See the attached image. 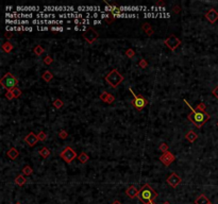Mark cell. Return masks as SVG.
Wrapping results in <instances>:
<instances>
[{"mask_svg": "<svg viewBox=\"0 0 218 204\" xmlns=\"http://www.w3.org/2000/svg\"><path fill=\"white\" fill-rule=\"evenodd\" d=\"M180 11H181V7H178V5H176V7H173V12H175V13H179Z\"/></svg>", "mask_w": 218, "mask_h": 204, "instance_id": "40", "label": "cell"}, {"mask_svg": "<svg viewBox=\"0 0 218 204\" xmlns=\"http://www.w3.org/2000/svg\"><path fill=\"white\" fill-rule=\"evenodd\" d=\"M4 96H5V98H7V99H9V100H12V99H14V96H13V94H12L11 90H10V92H7Z\"/></svg>", "mask_w": 218, "mask_h": 204, "instance_id": "35", "label": "cell"}, {"mask_svg": "<svg viewBox=\"0 0 218 204\" xmlns=\"http://www.w3.org/2000/svg\"><path fill=\"white\" fill-rule=\"evenodd\" d=\"M99 99L102 100L103 102L108 104H112L115 101V97L112 95V94H109L108 92H102L100 95H99Z\"/></svg>", "mask_w": 218, "mask_h": 204, "instance_id": "13", "label": "cell"}, {"mask_svg": "<svg viewBox=\"0 0 218 204\" xmlns=\"http://www.w3.org/2000/svg\"><path fill=\"white\" fill-rule=\"evenodd\" d=\"M185 138L187 139L189 142H194V141L198 138V135L194 132V131H189V132H187L186 133V135H185Z\"/></svg>", "mask_w": 218, "mask_h": 204, "instance_id": "18", "label": "cell"}, {"mask_svg": "<svg viewBox=\"0 0 218 204\" xmlns=\"http://www.w3.org/2000/svg\"><path fill=\"white\" fill-rule=\"evenodd\" d=\"M156 5H160V7H164V5H165V2H164V1H158V3H156Z\"/></svg>", "mask_w": 218, "mask_h": 204, "instance_id": "42", "label": "cell"}, {"mask_svg": "<svg viewBox=\"0 0 218 204\" xmlns=\"http://www.w3.org/2000/svg\"><path fill=\"white\" fill-rule=\"evenodd\" d=\"M137 198L144 204H155L154 203V200L158 198V193L149 184H145L139 189Z\"/></svg>", "mask_w": 218, "mask_h": 204, "instance_id": "2", "label": "cell"}, {"mask_svg": "<svg viewBox=\"0 0 218 204\" xmlns=\"http://www.w3.org/2000/svg\"><path fill=\"white\" fill-rule=\"evenodd\" d=\"M53 106H54V108H57V110H60V108H62L63 106H64V102L61 100V99H56V100L53 101Z\"/></svg>", "mask_w": 218, "mask_h": 204, "instance_id": "25", "label": "cell"}, {"mask_svg": "<svg viewBox=\"0 0 218 204\" xmlns=\"http://www.w3.org/2000/svg\"><path fill=\"white\" fill-rule=\"evenodd\" d=\"M112 204H121V202L119 200H115V201H113V203Z\"/></svg>", "mask_w": 218, "mask_h": 204, "instance_id": "43", "label": "cell"}, {"mask_svg": "<svg viewBox=\"0 0 218 204\" xmlns=\"http://www.w3.org/2000/svg\"><path fill=\"white\" fill-rule=\"evenodd\" d=\"M205 18L211 22V23H215L218 20V12L215 9H210L209 11L205 13Z\"/></svg>", "mask_w": 218, "mask_h": 204, "instance_id": "12", "label": "cell"}, {"mask_svg": "<svg viewBox=\"0 0 218 204\" xmlns=\"http://www.w3.org/2000/svg\"><path fill=\"white\" fill-rule=\"evenodd\" d=\"M23 140L26 141L27 144L30 146V147H33V146H35L36 144H37V141L39 140V139H38L37 134H34L33 132H30V133L28 134L26 137H25Z\"/></svg>", "mask_w": 218, "mask_h": 204, "instance_id": "11", "label": "cell"}, {"mask_svg": "<svg viewBox=\"0 0 218 204\" xmlns=\"http://www.w3.org/2000/svg\"><path fill=\"white\" fill-rule=\"evenodd\" d=\"M4 37H5V38H8V39H10V38L13 37V33H12V32H5Z\"/></svg>", "mask_w": 218, "mask_h": 204, "instance_id": "39", "label": "cell"}, {"mask_svg": "<svg viewBox=\"0 0 218 204\" xmlns=\"http://www.w3.org/2000/svg\"><path fill=\"white\" fill-rule=\"evenodd\" d=\"M205 108H207V105L204 104V102H200V103L197 105V110H198V111L204 112L205 111Z\"/></svg>", "mask_w": 218, "mask_h": 204, "instance_id": "34", "label": "cell"}, {"mask_svg": "<svg viewBox=\"0 0 218 204\" xmlns=\"http://www.w3.org/2000/svg\"><path fill=\"white\" fill-rule=\"evenodd\" d=\"M184 102L187 104V106H189L191 110H192V112H191V114L188 115L187 118L189 119V121H191V122H193L194 124H195L196 128L201 129V126L210 120V118H211L210 114H207L205 111L202 112V111H198V110H197V111L194 110V108L191 106V104L187 102V100H185V99H184Z\"/></svg>", "mask_w": 218, "mask_h": 204, "instance_id": "1", "label": "cell"}, {"mask_svg": "<svg viewBox=\"0 0 218 204\" xmlns=\"http://www.w3.org/2000/svg\"><path fill=\"white\" fill-rule=\"evenodd\" d=\"M60 156L62 160L69 164V163H72V161L77 157V153L75 152V150H74L72 147H66V148L60 153Z\"/></svg>", "mask_w": 218, "mask_h": 204, "instance_id": "6", "label": "cell"}, {"mask_svg": "<svg viewBox=\"0 0 218 204\" xmlns=\"http://www.w3.org/2000/svg\"><path fill=\"white\" fill-rule=\"evenodd\" d=\"M129 90H130V93H131L132 96H133V100L131 101L132 105H133L136 110L142 111L147 104H148V100H147L143 95H136V94L132 90V88H129Z\"/></svg>", "mask_w": 218, "mask_h": 204, "instance_id": "5", "label": "cell"}, {"mask_svg": "<svg viewBox=\"0 0 218 204\" xmlns=\"http://www.w3.org/2000/svg\"><path fill=\"white\" fill-rule=\"evenodd\" d=\"M33 51H34V54H35V56H41L44 52H45V49L43 48L41 45H36V46L34 47Z\"/></svg>", "mask_w": 218, "mask_h": 204, "instance_id": "24", "label": "cell"}, {"mask_svg": "<svg viewBox=\"0 0 218 204\" xmlns=\"http://www.w3.org/2000/svg\"><path fill=\"white\" fill-rule=\"evenodd\" d=\"M126 56H128L129 59H133L134 56H135V51H134L133 49H131V48L127 49V50H126Z\"/></svg>", "mask_w": 218, "mask_h": 204, "instance_id": "28", "label": "cell"}, {"mask_svg": "<svg viewBox=\"0 0 218 204\" xmlns=\"http://www.w3.org/2000/svg\"><path fill=\"white\" fill-rule=\"evenodd\" d=\"M181 39L180 38H178L176 35H170L169 37H167L165 41H164V44L167 48H169L171 51H175L176 49L179 47L181 45Z\"/></svg>", "mask_w": 218, "mask_h": 204, "instance_id": "7", "label": "cell"}, {"mask_svg": "<svg viewBox=\"0 0 218 204\" xmlns=\"http://www.w3.org/2000/svg\"><path fill=\"white\" fill-rule=\"evenodd\" d=\"M37 136H38V139L41 141H44L47 139V135H46V133L45 132H43V131H41V132L37 134Z\"/></svg>", "mask_w": 218, "mask_h": 204, "instance_id": "33", "label": "cell"}, {"mask_svg": "<svg viewBox=\"0 0 218 204\" xmlns=\"http://www.w3.org/2000/svg\"><path fill=\"white\" fill-rule=\"evenodd\" d=\"M37 29L38 30H45V31H47V30H50V28H48V27H37Z\"/></svg>", "mask_w": 218, "mask_h": 204, "instance_id": "41", "label": "cell"}, {"mask_svg": "<svg viewBox=\"0 0 218 204\" xmlns=\"http://www.w3.org/2000/svg\"><path fill=\"white\" fill-rule=\"evenodd\" d=\"M59 136H60L61 139H66L68 137V133L66 130H61L59 132Z\"/></svg>", "mask_w": 218, "mask_h": 204, "instance_id": "31", "label": "cell"}, {"mask_svg": "<svg viewBox=\"0 0 218 204\" xmlns=\"http://www.w3.org/2000/svg\"><path fill=\"white\" fill-rule=\"evenodd\" d=\"M44 63H45L46 65H51V64L53 63V59L50 56H45V59H44Z\"/></svg>", "mask_w": 218, "mask_h": 204, "instance_id": "32", "label": "cell"}, {"mask_svg": "<svg viewBox=\"0 0 218 204\" xmlns=\"http://www.w3.org/2000/svg\"><path fill=\"white\" fill-rule=\"evenodd\" d=\"M98 33H97V31H95L93 28H87L86 31L84 32V34H83V38L85 39V41L88 43V44H94L95 41H97L98 39Z\"/></svg>", "mask_w": 218, "mask_h": 204, "instance_id": "8", "label": "cell"}, {"mask_svg": "<svg viewBox=\"0 0 218 204\" xmlns=\"http://www.w3.org/2000/svg\"><path fill=\"white\" fill-rule=\"evenodd\" d=\"M18 82H19L18 79L16 78V77H14L11 72H7V74L1 78V80H0V84L2 85V87H3L4 89H7L8 92H10V90L17 87Z\"/></svg>", "mask_w": 218, "mask_h": 204, "instance_id": "3", "label": "cell"}, {"mask_svg": "<svg viewBox=\"0 0 218 204\" xmlns=\"http://www.w3.org/2000/svg\"><path fill=\"white\" fill-rule=\"evenodd\" d=\"M16 204H20V203H19V202H17V203H16Z\"/></svg>", "mask_w": 218, "mask_h": 204, "instance_id": "46", "label": "cell"}, {"mask_svg": "<svg viewBox=\"0 0 218 204\" xmlns=\"http://www.w3.org/2000/svg\"><path fill=\"white\" fill-rule=\"evenodd\" d=\"M114 19H115V17H114V16H109L108 18H105V21L108 22V23H111V22L114 21Z\"/></svg>", "mask_w": 218, "mask_h": 204, "instance_id": "38", "label": "cell"}, {"mask_svg": "<svg viewBox=\"0 0 218 204\" xmlns=\"http://www.w3.org/2000/svg\"><path fill=\"white\" fill-rule=\"evenodd\" d=\"M211 204H212V203H211Z\"/></svg>", "mask_w": 218, "mask_h": 204, "instance_id": "47", "label": "cell"}, {"mask_svg": "<svg viewBox=\"0 0 218 204\" xmlns=\"http://www.w3.org/2000/svg\"><path fill=\"white\" fill-rule=\"evenodd\" d=\"M163 204H170V203H169V202H168V201H165V202H164V203H163Z\"/></svg>", "mask_w": 218, "mask_h": 204, "instance_id": "44", "label": "cell"}, {"mask_svg": "<svg viewBox=\"0 0 218 204\" xmlns=\"http://www.w3.org/2000/svg\"><path fill=\"white\" fill-rule=\"evenodd\" d=\"M212 94H213V95H214V96L218 99V84H217V86H216V87L212 90Z\"/></svg>", "mask_w": 218, "mask_h": 204, "instance_id": "36", "label": "cell"}, {"mask_svg": "<svg viewBox=\"0 0 218 204\" xmlns=\"http://www.w3.org/2000/svg\"><path fill=\"white\" fill-rule=\"evenodd\" d=\"M138 66L140 67V68L145 69V68H147V67H148V62H147L145 59H140V60H139V62H138Z\"/></svg>", "mask_w": 218, "mask_h": 204, "instance_id": "30", "label": "cell"}, {"mask_svg": "<svg viewBox=\"0 0 218 204\" xmlns=\"http://www.w3.org/2000/svg\"><path fill=\"white\" fill-rule=\"evenodd\" d=\"M195 204H211V201L209 200V198L204 195H200L199 197L195 200Z\"/></svg>", "mask_w": 218, "mask_h": 204, "instance_id": "16", "label": "cell"}, {"mask_svg": "<svg viewBox=\"0 0 218 204\" xmlns=\"http://www.w3.org/2000/svg\"><path fill=\"white\" fill-rule=\"evenodd\" d=\"M138 193H139V190H137V188H136L135 186H130L128 189L126 190V195H127L130 199L136 198L138 196Z\"/></svg>", "mask_w": 218, "mask_h": 204, "instance_id": "14", "label": "cell"}, {"mask_svg": "<svg viewBox=\"0 0 218 204\" xmlns=\"http://www.w3.org/2000/svg\"><path fill=\"white\" fill-rule=\"evenodd\" d=\"M41 78H43V80H44L45 82H50L53 79V74H51V72H50L49 70H46L45 72L43 74Z\"/></svg>", "mask_w": 218, "mask_h": 204, "instance_id": "23", "label": "cell"}, {"mask_svg": "<svg viewBox=\"0 0 218 204\" xmlns=\"http://www.w3.org/2000/svg\"><path fill=\"white\" fill-rule=\"evenodd\" d=\"M7 155H8V157L9 159H11V160H16L17 157H18V155H19V151L17 150L16 148H11L10 150H9L8 152H7Z\"/></svg>", "mask_w": 218, "mask_h": 204, "instance_id": "15", "label": "cell"}, {"mask_svg": "<svg viewBox=\"0 0 218 204\" xmlns=\"http://www.w3.org/2000/svg\"><path fill=\"white\" fill-rule=\"evenodd\" d=\"M32 172H33V170H32V168L30 167V166H25V167L23 168V175H32Z\"/></svg>", "mask_w": 218, "mask_h": 204, "instance_id": "26", "label": "cell"}, {"mask_svg": "<svg viewBox=\"0 0 218 204\" xmlns=\"http://www.w3.org/2000/svg\"><path fill=\"white\" fill-rule=\"evenodd\" d=\"M168 148H169V147H168V145H167L166 142H162L161 145L158 146V149H160L163 153L167 152V151H168Z\"/></svg>", "mask_w": 218, "mask_h": 204, "instance_id": "29", "label": "cell"}, {"mask_svg": "<svg viewBox=\"0 0 218 204\" xmlns=\"http://www.w3.org/2000/svg\"><path fill=\"white\" fill-rule=\"evenodd\" d=\"M124 76L118 72L117 69L111 70L109 74L105 76V81L109 83L113 88H117V86L124 81Z\"/></svg>", "mask_w": 218, "mask_h": 204, "instance_id": "4", "label": "cell"}, {"mask_svg": "<svg viewBox=\"0 0 218 204\" xmlns=\"http://www.w3.org/2000/svg\"><path fill=\"white\" fill-rule=\"evenodd\" d=\"M39 155L43 157V159H47L49 155H50V150H49L47 147H43V148L39 150Z\"/></svg>", "mask_w": 218, "mask_h": 204, "instance_id": "22", "label": "cell"}, {"mask_svg": "<svg viewBox=\"0 0 218 204\" xmlns=\"http://www.w3.org/2000/svg\"><path fill=\"white\" fill-rule=\"evenodd\" d=\"M158 160L161 161L162 164H163L164 166H169L170 164L173 163V162L176 161V156L173 155L170 151H167V152L163 153V154L160 156V159H158Z\"/></svg>", "mask_w": 218, "mask_h": 204, "instance_id": "9", "label": "cell"}, {"mask_svg": "<svg viewBox=\"0 0 218 204\" xmlns=\"http://www.w3.org/2000/svg\"><path fill=\"white\" fill-rule=\"evenodd\" d=\"M142 29L145 31V33L148 35V36H151L152 34L154 33V31L153 29H152V27L148 23V22H145V23H143V26H142Z\"/></svg>", "mask_w": 218, "mask_h": 204, "instance_id": "17", "label": "cell"}, {"mask_svg": "<svg viewBox=\"0 0 218 204\" xmlns=\"http://www.w3.org/2000/svg\"><path fill=\"white\" fill-rule=\"evenodd\" d=\"M166 182L167 184L170 186V187H173V188H176L178 185H180L181 183H182V179L179 177V175L176 173V172H173L171 175L167 178L166 180Z\"/></svg>", "mask_w": 218, "mask_h": 204, "instance_id": "10", "label": "cell"}, {"mask_svg": "<svg viewBox=\"0 0 218 204\" xmlns=\"http://www.w3.org/2000/svg\"><path fill=\"white\" fill-rule=\"evenodd\" d=\"M1 48H2V50H3L4 52H7V53H10V52L13 50L14 46H13V44H12V43H10V41H7V43H3V44H2Z\"/></svg>", "mask_w": 218, "mask_h": 204, "instance_id": "20", "label": "cell"}, {"mask_svg": "<svg viewBox=\"0 0 218 204\" xmlns=\"http://www.w3.org/2000/svg\"><path fill=\"white\" fill-rule=\"evenodd\" d=\"M50 30H51V31H63L64 29H63L62 27H51Z\"/></svg>", "mask_w": 218, "mask_h": 204, "instance_id": "37", "label": "cell"}, {"mask_svg": "<svg viewBox=\"0 0 218 204\" xmlns=\"http://www.w3.org/2000/svg\"><path fill=\"white\" fill-rule=\"evenodd\" d=\"M216 126H217V128H218V121H217V123H216Z\"/></svg>", "mask_w": 218, "mask_h": 204, "instance_id": "45", "label": "cell"}, {"mask_svg": "<svg viewBox=\"0 0 218 204\" xmlns=\"http://www.w3.org/2000/svg\"><path fill=\"white\" fill-rule=\"evenodd\" d=\"M78 160H79V162L81 164H85L86 162L90 161V156L87 155L85 152H81L79 155H78Z\"/></svg>", "mask_w": 218, "mask_h": 204, "instance_id": "21", "label": "cell"}, {"mask_svg": "<svg viewBox=\"0 0 218 204\" xmlns=\"http://www.w3.org/2000/svg\"><path fill=\"white\" fill-rule=\"evenodd\" d=\"M27 183V179L25 178V175H19L16 177L15 179V184L18 186H23L25 184Z\"/></svg>", "mask_w": 218, "mask_h": 204, "instance_id": "19", "label": "cell"}, {"mask_svg": "<svg viewBox=\"0 0 218 204\" xmlns=\"http://www.w3.org/2000/svg\"><path fill=\"white\" fill-rule=\"evenodd\" d=\"M12 92V94H13V96H14V98H19V97L21 96V90L18 88V87H16V88H14V89H12L11 90Z\"/></svg>", "mask_w": 218, "mask_h": 204, "instance_id": "27", "label": "cell"}]
</instances>
